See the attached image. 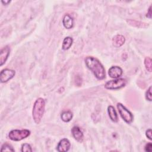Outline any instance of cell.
I'll return each mask as SVG.
<instances>
[{
  "instance_id": "6da1fadb",
  "label": "cell",
  "mask_w": 152,
  "mask_h": 152,
  "mask_svg": "<svg viewBox=\"0 0 152 152\" xmlns=\"http://www.w3.org/2000/svg\"><path fill=\"white\" fill-rule=\"evenodd\" d=\"M85 63L97 79L103 80L105 78V69L97 59L93 56H87L85 59Z\"/></svg>"
},
{
  "instance_id": "7a4b0ae2",
  "label": "cell",
  "mask_w": 152,
  "mask_h": 152,
  "mask_svg": "<svg viewBox=\"0 0 152 152\" xmlns=\"http://www.w3.org/2000/svg\"><path fill=\"white\" fill-rule=\"evenodd\" d=\"M45 107V102L42 98H38L34 103L33 108V118L36 124H39L43 117Z\"/></svg>"
},
{
  "instance_id": "3957f363",
  "label": "cell",
  "mask_w": 152,
  "mask_h": 152,
  "mask_svg": "<svg viewBox=\"0 0 152 152\" xmlns=\"http://www.w3.org/2000/svg\"><path fill=\"white\" fill-rule=\"evenodd\" d=\"M30 131L28 129H14L9 132L8 137L12 141H20L28 137Z\"/></svg>"
},
{
  "instance_id": "277c9868",
  "label": "cell",
  "mask_w": 152,
  "mask_h": 152,
  "mask_svg": "<svg viewBox=\"0 0 152 152\" xmlns=\"http://www.w3.org/2000/svg\"><path fill=\"white\" fill-rule=\"evenodd\" d=\"M126 83V81L124 78H118L113 80H110L107 81L104 87L106 89L109 90H116L124 87Z\"/></svg>"
},
{
  "instance_id": "5b68a950",
  "label": "cell",
  "mask_w": 152,
  "mask_h": 152,
  "mask_svg": "<svg viewBox=\"0 0 152 152\" xmlns=\"http://www.w3.org/2000/svg\"><path fill=\"white\" fill-rule=\"evenodd\" d=\"M117 108L122 119L128 124H131L133 121L132 114L121 103L117 104Z\"/></svg>"
},
{
  "instance_id": "8992f818",
  "label": "cell",
  "mask_w": 152,
  "mask_h": 152,
  "mask_svg": "<svg viewBox=\"0 0 152 152\" xmlns=\"http://www.w3.org/2000/svg\"><path fill=\"white\" fill-rule=\"evenodd\" d=\"M15 71L10 69H4L1 71L0 80L1 83H5L11 80L15 75Z\"/></svg>"
},
{
  "instance_id": "52a82bcc",
  "label": "cell",
  "mask_w": 152,
  "mask_h": 152,
  "mask_svg": "<svg viewBox=\"0 0 152 152\" xmlns=\"http://www.w3.org/2000/svg\"><path fill=\"white\" fill-rule=\"evenodd\" d=\"M108 74L111 78H117L122 75V69L118 66H113L109 68Z\"/></svg>"
},
{
  "instance_id": "ba28073f",
  "label": "cell",
  "mask_w": 152,
  "mask_h": 152,
  "mask_svg": "<svg viewBox=\"0 0 152 152\" xmlns=\"http://www.w3.org/2000/svg\"><path fill=\"white\" fill-rule=\"evenodd\" d=\"M70 142L66 138H64L61 140L58 145H57V150L59 152H64L67 151L70 148Z\"/></svg>"
},
{
  "instance_id": "9c48e42d",
  "label": "cell",
  "mask_w": 152,
  "mask_h": 152,
  "mask_svg": "<svg viewBox=\"0 0 152 152\" xmlns=\"http://www.w3.org/2000/svg\"><path fill=\"white\" fill-rule=\"evenodd\" d=\"M72 134L74 138L78 142H82L84 138V135L81 129L77 126H74L71 129Z\"/></svg>"
},
{
  "instance_id": "30bf717a",
  "label": "cell",
  "mask_w": 152,
  "mask_h": 152,
  "mask_svg": "<svg viewBox=\"0 0 152 152\" xmlns=\"http://www.w3.org/2000/svg\"><path fill=\"white\" fill-rule=\"evenodd\" d=\"M10 52L8 46H5L1 50L0 52V65L2 66L7 61Z\"/></svg>"
},
{
  "instance_id": "8fae6325",
  "label": "cell",
  "mask_w": 152,
  "mask_h": 152,
  "mask_svg": "<svg viewBox=\"0 0 152 152\" xmlns=\"http://www.w3.org/2000/svg\"><path fill=\"white\" fill-rule=\"evenodd\" d=\"M125 42V39L124 36L121 34H118L114 36V37L112 39V43L114 46L118 48L124 44Z\"/></svg>"
},
{
  "instance_id": "7c38bea8",
  "label": "cell",
  "mask_w": 152,
  "mask_h": 152,
  "mask_svg": "<svg viewBox=\"0 0 152 152\" xmlns=\"http://www.w3.org/2000/svg\"><path fill=\"white\" fill-rule=\"evenodd\" d=\"M62 23H63L64 26L66 28L70 29L74 26V20H73L72 17H71L69 15L66 14L64 16V17L63 18Z\"/></svg>"
},
{
  "instance_id": "4fadbf2b",
  "label": "cell",
  "mask_w": 152,
  "mask_h": 152,
  "mask_svg": "<svg viewBox=\"0 0 152 152\" xmlns=\"http://www.w3.org/2000/svg\"><path fill=\"white\" fill-rule=\"evenodd\" d=\"M107 112L109 113V116L110 119L115 122H116L118 121V115L116 113V112L115 109V108L112 106H109L107 107Z\"/></svg>"
},
{
  "instance_id": "5bb4252c",
  "label": "cell",
  "mask_w": 152,
  "mask_h": 152,
  "mask_svg": "<svg viewBox=\"0 0 152 152\" xmlns=\"http://www.w3.org/2000/svg\"><path fill=\"white\" fill-rule=\"evenodd\" d=\"M73 40L71 37H65L62 42V48L64 50H68V49L70 48L72 44Z\"/></svg>"
},
{
  "instance_id": "9a60e30c",
  "label": "cell",
  "mask_w": 152,
  "mask_h": 152,
  "mask_svg": "<svg viewBox=\"0 0 152 152\" xmlns=\"http://www.w3.org/2000/svg\"><path fill=\"white\" fill-rule=\"evenodd\" d=\"M61 118L64 122H69L72 118V113L69 110L64 111L61 113Z\"/></svg>"
},
{
  "instance_id": "2e32d148",
  "label": "cell",
  "mask_w": 152,
  "mask_h": 152,
  "mask_svg": "<svg viewBox=\"0 0 152 152\" xmlns=\"http://www.w3.org/2000/svg\"><path fill=\"white\" fill-rule=\"evenodd\" d=\"M144 65L145 68L148 71L151 72L152 71V65H151V59L150 57H146L144 59Z\"/></svg>"
},
{
  "instance_id": "e0dca14e",
  "label": "cell",
  "mask_w": 152,
  "mask_h": 152,
  "mask_svg": "<svg viewBox=\"0 0 152 152\" xmlns=\"http://www.w3.org/2000/svg\"><path fill=\"white\" fill-rule=\"evenodd\" d=\"M1 151H14V149L10 144L5 143L2 145Z\"/></svg>"
},
{
  "instance_id": "ac0fdd59",
  "label": "cell",
  "mask_w": 152,
  "mask_h": 152,
  "mask_svg": "<svg viewBox=\"0 0 152 152\" xmlns=\"http://www.w3.org/2000/svg\"><path fill=\"white\" fill-rule=\"evenodd\" d=\"M21 151L22 152H31L32 149H31V147L30 144H28L27 143H25L22 145Z\"/></svg>"
},
{
  "instance_id": "d6986e66",
  "label": "cell",
  "mask_w": 152,
  "mask_h": 152,
  "mask_svg": "<svg viewBox=\"0 0 152 152\" xmlns=\"http://www.w3.org/2000/svg\"><path fill=\"white\" fill-rule=\"evenodd\" d=\"M145 98L149 101H151L152 96H151V87H150L149 88L145 93Z\"/></svg>"
},
{
  "instance_id": "ffe728a7",
  "label": "cell",
  "mask_w": 152,
  "mask_h": 152,
  "mask_svg": "<svg viewBox=\"0 0 152 152\" xmlns=\"http://www.w3.org/2000/svg\"><path fill=\"white\" fill-rule=\"evenodd\" d=\"M152 150V144L151 142L147 143L145 146V151L151 152Z\"/></svg>"
},
{
  "instance_id": "44dd1931",
  "label": "cell",
  "mask_w": 152,
  "mask_h": 152,
  "mask_svg": "<svg viewBox=\"0 0 152 152\" xmlns=\"http://www.w3.org/2000/svg\"><path fill=\"white\" fill-rule=\"evenodd\" d=\"M151 129H147V131H146V132H145V135H146V137L149 139V140H151Z\"/></svg>"
},
{
  "instance_id": "7402d4cb",
  "label": "cell",
  "mask_w": 152,
  "mask_h": 152,
  "mask_svg": "<svg viewBox=\"0 0 152 152\" xmlns=\"http://www.w3.org/2000/svg\"><path fill=\"white\" fill-rule=\"evenodd\" d=\"M146 16H147L148 18H151V6H150V7H149Z\"/></svg>"
},
{
  "instance_id": "603a6c76",
  "label": "cell",
  "mask_w": 152,
  "mask_h": 152,
  "mask_svg": "<svg viewBox=\"0 0 152 152\" xmlns=\"http://www.w3.org/2000/svg\"><path fill=\"white\" fill-rule=\"evenodd\" d=\"M1 2H2L3 4H4V5H7L8 3L10 2V1H3V0H2V1H1Z\"/></svg>"
}]
</instances>
